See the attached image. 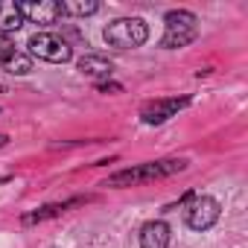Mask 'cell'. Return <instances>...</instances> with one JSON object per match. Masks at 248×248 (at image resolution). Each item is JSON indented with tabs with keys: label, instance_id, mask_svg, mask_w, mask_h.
Here are the masks:
<instances>
[{
	"label": "cell",
	"instance_id": "obj_1",
	"mask_svg": "<svg viewBox=\"0 0 248 248\" xmlns=\"http://www.w3.org/2000/svg\"><path fill=\"white\" fill-rule=\"evenodd\" d=\"M187 167V161H152V164H143V167H135V170H123L117 175H111L105 181V187H135V184H143V181H155V178H167L172 172H181Z\"/></svg>",
	"mask_w": 248,
	"mask_h": 248
},
{
	"label": "cell",
	"instance_id": "obj_2",
	"mask_svg": "<svg viewBox=\"0 0 248 248\" xmlns=\"http://www.w3.org/2000/svg\"><path fill=\"white\" fill-rule=\"evenodd\" d=\"M105 44L108 47H117V50H135L140 44H146L149 38V27L140 21V18H117L105 27L102 32Z\"/></svg>",
	"mask_w": 248,
	"mask_h": 248
},
{
	"label": "cell",
	"instance_id": "obj_3",
	"mask_svg": "<svg viewBox=\"0 0 248 248\" xmlns=\"http://www.w3.org/2000/svg\"><path fill=\"white\" fill-rule=\"evenodd\" d=\"M164 24H167L164 38H161V47H164V50L187 47V44L196 38V24H199V21H196L193 12H184V9H178V12H167Z\"/></svg>",
	"mask_w": 248,
	"mask_h": 248
},
{
	"label": "cell",
	"instance_id": "obj_4",
	"mask_svg": "<svg viewBox=\"0 0 248 248\" xmlns=\"http://www.w3.org/2000/svg\"><path fill=\"white\" fill-rule=\"evenodd\" d=\"M219 213H222V207H219L216 199H210V196H193L187 202V207H184V222L193 231H207V228L216 225Z\"/></svg>",
	"mask_w": 248,
	"mask_h": 248
},
{
	"label": "cell",
	"instance_id": "obj_5",
	"mask_svg": "<svg viewBox=\"0 0 248 248\" xmlns=\"http://www.w3.org/2000/svg\"><path fill=\"white\" fill-rule=\"evenodd\" d=\"M27 47H30L32 56H38V59H44V62H53V64L70 62V56H73L70 44L62 41V38L53 35V32H38V35H32Z\"/></svg>",
	"mask_w": 248,
	"mask_h": 248
},
{
	"label": "cell",
	"instance_id": "obj_6",
	"mask_svg": "<svg viewBox=\"0 0 248 248\" xmlns=\"http://www.w3.org/2000/svg\"><path fill=\"white\" fill-rule=\"evenodd\" d=\"M21 6V15H24V21H32V24H41V27H47V24H56L64 12H62V3H56V0H32V3H18Z\"/></svg>",
	"mask_w": 248,
	"mask_h": 248
},
{
	"label": "cell",
	"instance_id": "obj_7",
	"mask_svg": "<svg viewBox=\"0 0 248 248\" xmlns=\"http://www.w3.org/2000/svg\"><path fill=\"white\" fill-rule=\"evenodd\" d=\"M170 236L172 231L167 222H146L140 228V248H170Z\"/></svg>",
	"mask_w": 248,
	"mask_h": 248
},
{
	"label": "cell",
	"instance_id": "obj_8",
	"mask_svg": "<svg viewBox=\"0 0 248 248\" xmlns=\"http://www.w3.org/2000/svg\"><path fill=\"white\" fill-rule=\"evenodd\" d=\"M190 99L184 96V99H164V102H149V105H143V120L146 123H164V120H170L172 114H178V108H184Z\"/></svg>",
	"mask_w": 248,
	"mask_h": 248
},
{
	"label": "cell",
	"instance_id": "obj_9",
	"mask_svg": "<svg viewBox=\"0 0 248 248\" xmlns=\"http://www.w3.org/2000/svg\"><path fill=\"white\" fill-rule=\"evenodd\" d=\"M114 70V64L105 59V56H96V53H88L79 59V73L91 76V79H108Z\"/></svg>",
	"mask_w": 248,
	"mask_h": 248
},
{
	"label": "cell",
	"instance_id": "obj_10",
	"mask_svg": "<svg viewBox=\"0 0 248 248\" xmlns=\"http://www.w3.org/2000/svg\"><path fill=\"white\" fill-rule=\"evenodd\" d=\"M24 27V15H21V6L15 0H0V32L9 35L15 30Z\"/></svg>",
	"mask_w": 248,
	"mask_h": 248
},
{
	"label": "cell",
	"instance_id": "obj_11",
	"mask_svg": "<svg viewBox=\"0 0 248 248\" xmlns=\"http://www.w3.org/2000/svg\"><path fill=\"white\" fill-rule=\"evenodd\" d=\"M70 204H76V202H64V204H47V207H41V210H35V213H27V216H24V225H35V222L53 219V216L64 213V210H67Z\"/></svg>",
	"mask_w": 248,
	"mask_h": 248
},
{
	"label": "cell",
	"instance_id": "obj_12",
	"mask_svg": "<svg viewBox=\"0 0 248 248\" xmlns=\"http://www.w3.org/2000/svg\"><path fill=\"white\" fill-rule=\"evenodd\" d=\"M96 9H99L96 0H85V3H82V0H67V3H62L64 15H93Z\"/></svg>",
	"mask_w": 248,
	"mask_h": 248
},
{
	"label": "cell",
	"instance_id": "obj_13",
	"mask_svg": "<svg viewBox=\"0 0 248 248\" xmlns=\"http://www.w3.org/2000/svg\"><path fill=\"white\" fill-rule=\"evenodd\" d=\"M3 67L9 70V73H18V76H27L30 70H32V62L27 59V56H21V53H12L6 62H3Z\"/></svg>",
	"mask_w": 248,
	"mask_h": 248
},
{
	"label": "cell",
	"instance_id": "obj_14",
	"mask_svg": "<svg viewBox=\"0 0 248 248\" xmlns=\"http://www.w3.org/2000/svg\"><path fill=\"white\" fill-rule=\"evenodd\" d=\"M12 53H15V44H12V38L0 32V62H6Z\"/></svg>",
	"mask_w": 248,
	"mask_h": 248
},
{
	"label": "cell",
	"instance_id": "obj_15",
	"mask_svg": "<svg viewBox=\"0 0 248 248\" xmlns=\"http://www.w3.org/2000/svg\"><path fill=\"white\" fill-rule=\"evenodd\" d=\"M96 88H99L102 93H120V91H123V85H117V82H99Z\"/></svg>",
	"mask_w": 248,
	"mask_h": 248
},
{
	"label": "cell",
	"instance_id": "obj_16",
	"mask_svg": "<svg viewBox=\"0 0 248 248\" xmlns=\"http://www.w3.org/2000/svg\"><path fill=\"white\" fill-rule=\"evenodd\" d=\"M6 143H9V135H3V132H0V149H3Z\"/></svg>",
	"mask_w": 248,
	"mask_h": 248
}]
</instances>
